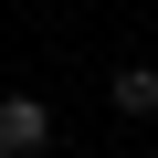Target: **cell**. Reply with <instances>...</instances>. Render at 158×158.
<instances>
[{"label": "cell", "instance_id": "6da1fadb", "mask_svg": "<svg viewBox=\"0 0 158 158\" xmlns=\"http://www.w3.org/2000/svg\"><path fill=\"white\" fill-rule=\"evenodd\" d=\"M42 148H53V106L32 85H11L0 95V158H42Z\"/></svg>", "mask_w": 158, "mask_h": 158}, {"label": "cell", "instance_id": "7a4b0ae2", "mask_svg": "<svg viewBox=\"0 0 158 158\" xmlns=\"http://www.w3.org/2000/svg\"><path fill=\"white\" fill-rule=\"evenodd\" d=\"M106 106L148 127V116H158V63H116V74H106Z\"/></svg>", "mask_w": 158, "mask_h": 158}]
</instances>
